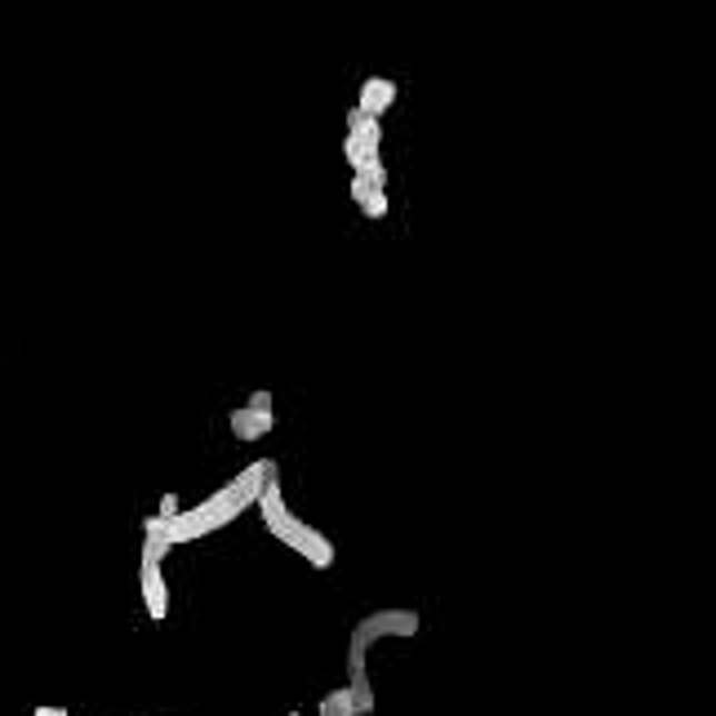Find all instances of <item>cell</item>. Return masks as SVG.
<instances>
[{
    "instance_id": "cell-5",
    "label": "cell",
    "mask_w": 716,
    "mask_h": 716,
    "mask_svg": "<svg viewBox=\"0 0 716 716\" xmlns=\"http://www.w3.org/2000/svg\"><path fill=\"white\" fill-rule=\"evenodd\" d=\"M351 200L365 218H387V165L382 160L351 169Z\"/></svg>"
},
{
    "instance_id": "cell-7",
    "label": "cell",
    "mask_w": 716,
    "mask_h": 716,
    "mask_svg": "<svg viewBox=\"0 0 716 716\" xmlns=\"http://www.w3.org/2000/svg\"><path fill=\"white\" fill-rule=\"evenodd\" d=\"M138 591H142V605H147V614L160 623L165 614H169V583H165V569H160V560H151V556H138Z\"/></svg>"
},
{
    "instance_id": "cell-2",
    "label": "cell",
    "mask_w": 716,
    "mask_h": 716,
    "mask_svg": "<svg viewBox=\"0 0 716 716\" xmlns=\"http://www.w3.org/2000/svg\"><path fill=\"white\" fill-rule=\"evenodd\" d=\"M422 632V618H418V609H405V605H387V609H374V614H365L356 627H351V636H347V689L374 712L378 707V698H374V685H369V649L378 645V640H414Z\"/></svg>"
},
{
    "instance_id": "cell-9",
    "label": "cell",
    "mask_w": 716,
    "mask_h": 716,
    "mask_svg": "<svg viewBox=\"0 0 716 716\" xmlns=\"http://www.w3.org/2000/svg\"><path fill=\"white\" fill-rule=\"evenodd\" d=\"M178 507H182V503H178V494H165V498H160V511H156V516H165V520H169V516H173Z\"/></svg>"
},
{
    "instance_id": "cell-6",
    "label": "cell",
    "mask_w": 716,
    "mask_h": 716,
    "mask_svg": "<svg viewBox=\"0 0 716 716\" xmlns=\"http://www.w3.org/2000/svg\"><path fill=\"white\" fill-rule=\"evenodd\" d=\"M227 422H231V436H236V440H262V436L276 427L271 391H267V387H262V391H253V396H249V405H236V409L227 414Z\"/></svg>"
},
{
    "instance_id": "cell-11",
    "label": "cell",
    "mask_w": 716,
    "mask_h": 716,
    "mask_svg": "<svg viewBox=\"0 0 716 716\" xmlns=\"http://www.w3.org/2000/svg\"><path fill=\"white\" fill-rule=\"evenodd\" d=\"M289 716H302V712H289Z\"/></svg>"
},
{
    "instance_id": "cell-4",
    "label": "cell",
    "mask_w": 716,
    "mask_h": 716,
    "mask_svg": "<svg viewBox=\"0 0 716 716\" xmlns=\"http://www.w3.org/2000/svg\"><path fill=\"white\" fill-rule=\"evenodd\" d=\"M342 156L351 169L382 160V120L365 116L360 107H347V138H342Z\"/></svg>"
},
{
    "instance_id": "cell-10",
    "label": "cell",
    "mask_w": 716,
    "mask_h": 716,
    "mask_svg": "<svg viewBox=\"0 0 716 716\" xmlns=\"http://www.w3.org/2000/svg\"><path fill=\"white\" fill-rule=\"evenodd\" d=\"M31 716H71L67 707H53V703H40V707H31Z\"/></svg>"
},
{
    "instance_id": "cell-1",
    "label": "cell",
    "mask_w": 716,
    "mask_h": 716,
    "mask_svg": "<svg viewBox=\"0 0 716 716\" xmlns=\"http://www.w3.org/2000/svg\"><path fill=\"white\" fill-rule=\"evenodd\" d=\"M276 467V458H258L249 463L245 471H236L222 489H213L205 503L196 507H178L169 520L165 516H147L142 520V556L151 560H165V551L182 547V543H196V538H209L218 529H227L236 516H245V507H253L267 471Z\"/></svg>"
},
{
    "instance_id": "cell-8",
    "label": "cell",
    "mask_w": 716,
    "mask_h": 716,
    "mask_svg": "<svg viewBox=\"0 0 716 716\" xmlns=\"http://www.w3.org/2000/svg\"><path fill=\"white\" fill-rule=\"evenodd\" d=\"M396 93H400V84L391 80V76H365L360 80V93H356V107L365 111V116H387V107L396 102Z\"/></svg>"
},
{
    "instance_id": "cell-3",
    "label": "cell",
    "mask_w": 716,
    "mask_h": 716,
    "mask_svg": "<svg viewBox=\"0 0 716 716\" xmlns=\"http://www.w3.org/2000/svg\"><path fill=\"white\" fill-rule=\"evenodd\" d=\"M253 507H258V516H262L267 534H271L280 547H289L294 556H302L311 569H329V565H334V556H338V551H334L329 534H325V529H316L311 520H302V516L285 503V494H280V467H271V471H267V480H262V489H258Z\"/></svg>"
}]
</instances>
